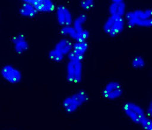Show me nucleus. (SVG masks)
<instances>
[{
	"label": "nucleus",
	"mask_w": 152,
	"mask_h": 130,
	"mask_svg": "<svg viewBox=\"0 0 152 130\" xmlns=\"http://www.w3.org/2000/svg\"><path fill=\"white\" fill-rule=\"evenodd\" d=\"M1 73L6 81L12 84L19 83L22 79L21 72L11 65L4 66L1 70Z\"/></svg>",
	"instance_id": "obj_4"
},
{
	"label": "nucleus",
	"mask_w": 152,
	"mask_h": 130,
	"mask_svg": "<svg viewBox=\"0 0 152 130\" xmlns=\"http://www.w3.org/2000/svg\"><path fill=\"white\" fill-rule=\"evenodd\" d=\"M144 129L146 130H152V120L149 118L146 117L141 124Z\"/></svg>",
	"instance_id": "obj_22"
},
{
	"label": "nucleus",
	"mask_w": 152,
	"mask_h": 130,
	"mask_svg": "<svg viewBox=\"0 0 152 130\" xmlns=\"http://www.w3.org/2000/svg\"><path fill=\"white\" fill-rule=\"evenodd\" d=\"M83 66L81 62H75V73L74 82L75 83H79L82 80Z\"/></svg>",
	"instance_id": "obj_14"
},
{
	"label": "nucleus",
	"mask_w": 152,
	"mask_h": 130,
	"mask_svg": "<svg viewBox=\"0 0 152 130\" xmlns=\"http://www.w3.org/2000/svg\"><path fill=\"white\" fill-rule=\"evenodd\" d=\"M121 1V0H115L113 1V3L110 5L109 7V12L111 15H116L117 12L118 4Z\"/></svg>",
	"instance_id": "obj_23"
},
{
	"label": "nucleus",
	"mask_w": 152,
	"mask_h": 130,
	"mask_svg": "<svg viewBox=\"0 0 152 130\" xmlns=\"http://www.w3.org/2000/svg\"><path fill=\"white\" fill-rule=\"evenodd\" d=\"M126 115L135 123L140 124L146 117L142 108L132 102L126 103L123 107Z\"/></svg>",
	"instance_id": "obj_3"
},
{
	"label": "nucleus",
	"mask_w": 152,
	"mask_h": 130,
	"mask_svg": "<svg viewBox=\"0 0 152 130\" xmlns=\"http://www.w3.org/2000/svg\"><path fill=\"white\" fill-rule=\"evenodd\" d=\"M145 64L143 58L141 57H137L133 59L132 65L134 68L139 69L143 68Z\"/></svg>",
	"instance_id": "obj_19"
},
{
	"label": "nucleus",
	"mask_w": 152,
	"mask_h": 130,
	"mask_svg": "<svg viewBox=\"0 0 152 130\" xmlns=\"http://www.w3.org/2000/svg\"><path fill=\"white\" fill-rule=\"evenodd\" d=\"M61 33L64 35H69L72 39L76 40L77 33L74 28L70 26H65L61 29Z\"/></svg>",
	"instance_id": "obj_16"
},
{
	"label": "nucleus",
	"mask_w": 152,
	"mask_h": 130,
	"mask_svg": "<svg viewBox=\"0 0 152 130\" xmlns=\"http://www.w3.org/2000/svg\"><path fill=\"white\" fill-rule=\"evenodd\" d=\"M135 25L141 26V27H151L152 20L151 18L147 20H141L137 18L134 16L130 20H128V26L129 28H133Z\"/></svg>",
	"instance_id": "obj_11"
},
{
	"label": "nucleus",
	"mask_w": 152,
	"mask_h": 130,
	"mask_svg": "<svg viewBox=\"0 0 152 130\" xmlns=\"http://www.w3.org/2000/svg\"><path fill=\"white\" fill-rule=\"evenodd\" d=\"M15 52L18 54L24 53L29 48V45L25 36L20 34L14 36L12 39Z\"/></svg>",
	"instance_id": "obj_8"
},
{
	"label": "nucleus",
	"mask_w": 152,
	"mask_h": 130,
	"mask_svg": "<svg viewBox=\"0 0 152 130\" xmlns=\"http://www.w3.org/2000/svg\"><path fill=\"white\" fill-rule=\"evenodd\" d=\"M73 45L71 42L66 39H63L58 42L55 46V49L63 55L68 54L72 49Z\"/></svg>",
	"instance_id": "obj_10"
},
{
	"label": "nucleus",
	"mask_w": 152,
	"mask_h": 130,
	"mask_svg": "<svg viewBox=\"0 0 152 130\" xmlns=\"http://www.w3.org/2000/svg\"><path fill=\"white\" fill-rule=\"evenodd\" d=\"M56 14L57 20L60 26H71L72 21V15L66 7L59 6L57 8Z\"/></svg>",
	"instance_id": "obj_7"
},
{
	"label": "nucleus",
	"mask_w": 152,
	"mask_h": 130,
	"mask_svg": "<svg viewBox=\"0 0 152 130\" xmlns=\"http://www.w3.org/2000/svg\"><path fill=\"white\" fill-rule=\"evenodd\" d=\"M75 62H69L66 67V79L70 82H73L74 79Z\"/></svg>",
	"instance_id": "obj_17"
},
{
	"label": "nucleus",
	"mask_w": 152,
	"mask_h": 130,
	"mask_svg": "<svg viewBox=\"0 0 152 130\" xmlns=\"http://www.w3.org/2000/svg\"><path fill=\"white\" fill-rule=\"evenodd\" d=\"M124 28V21L122 17L117 15H111L104 24V30L110 37L116 36Z\"/></svg>",
	"instance_id": "obj_2"
},
{
	"label": "nucleus",
	"mask_w": 152,
	"mask_h": 130,
	"mask_svg": "<svg viewBox=\"0 0 152 130\" xmlns=\"http://www.w3.org/2000/svg\"><path fill=\"white\" fill-rule=\"evenodd\" d=\"M81 35L83 39H85V40L87 39L89 37V32L88 31L86 30H84L83 32H82V33H81Z\"/></svg>",
	"instance_id": "obj_25"
},
{
	"label": "nucleus",
	"mask_w": 152,
	"mask_h": 130,
	"mask_svg": "<svg viewBox=\"0 0 152 130\" xmlns=\"http://www.w3.org/2000/svg\"><path fill=\"white\" fill-rule=\"evenodd\" d=\"M88 99L87 94L83 90H80L66 98L63 102V107L66 112L73 113L88 101Z\"/></svg>",
	"instance_id": "obj_1"
},
{
	"label": "nucleus",
	"mask_w": 152,
	"mask_h": 130,
	"mask_svg": "<svg viewBox=\"0 0 152 130\" xmlns=\"http://www.w3.org/2000/svg\"><path fill=\"white\" fill-rule=\"evenodd\" d=\"M68 58L70 61L73 62H81L84 58L83 55H80L75 53L73 51H71L68 54Z\"/></svg>",
	"instance_id": "obj_20"
},
{
	"label": "nucleus",
	"mask_w": 152,
	"mask_h": 130,
	"mask_svg": "<svg viewBox=\"0 0 152 130\" xmlns=\"http://www.w3.org/2000/svg\"><path fill=\"white\" fill-rule=\"evenodd\" d=\"M88 48L87 43L84 42L83 43L77 42L72 46L73 51L75 53L80 55H84Z\"/></svg>",
	"instance_id": "obj_13"
},
{
	"label": "nucleus",
	"mask_w": 152,
	"mask_h": 130,
	"mask_svg": "<svg viewBox=\"0 0 152 130\" xmlns=\"http://www.w3.org/2000/svg\"><path fill=\"white\" fill-rule=\"evenodd\" d=\"M126 5L123 1H121L118 4L117 14L116 15H119L120 16L122 17L124 14L125 11Z\"/></svg>",
	"instance_id": "obj_24"
},
{
	"label": "nucleus",
	"mask_w": 152,
	"mask_h": 130,
	"mask_svg": "<svg viewBox=\"0 0 152 130\" xmlns=\"http://www.w3.org/2000/svg\"><path fill=\"white\" fill-rule=\"evenodd\" d=\"M33 5L38 12H51L55 10L54 4L50 0H25Z\"/></svg>",
	"instance_id": "obj_6"
},
{
	"label": "nucleus",
	"mask_w": 152,
	"mask_h": 130,
	"mask_svg": "<svg viewBox=\"0 0 152 130\" xmlns=\"http://www.w3.org/2000/svg\"><path fill=\"white\" fill-rule=\"evenodd\" d=\"M80 5L83 9L85 10H89L93 7L94 1L92 0H84L81 1Z\"/></svg>",
	"instance_id": "obj_21"
},
{
	"label": "nucleus",
	"mask_w": 152,
	"mask_h": 130,
	"mask_svg": "<svg viewBox=\"0 0 152 130\" xmlns=\"http://www.w3.org/2000/svg\"><path fill=\"white\" fill-rule=\"evenodd\" d=\"M152 112V102H151L149 106H148V110H147V115H148V116L151 117Z\"/></svg>",
	"instance_id": "obj_26"
},
{
	"label": "nucleus",
	"mask_w": 152,
	"mask_h": 130,
	"mask_svg": "<svg viewBox=\"0 0 152 130\" xmlns=\"http://www.w3.org/2000/svg\"><path fill=\"white\" fill-rule=\"evenodd\" d=\"M48 55L51 60L56 62H59L64 59V55L55 49L50 51Z\"/></svg>",
	"instance_id": "obj_18"
},
{
	"label": "nucleus",
	"mask_w": 152,
	"mask_h": 130,
	"mask_svg": "<svg viewBox=\"0 0 152 130\" xmlns=\"http://www.w3.org/2000/svg\"><path fill=\"white\" fill-rule=\"evenodd\" d=\"M19 10V13L22 16L33 18L37 14L38 12L33 5L26 1Z\"/></svg>",
	"instance_id": "obj_9"
},
{
	"label": "nucleus",
	"mask_w": 152,
	"mask_h": 130,
	"mask_svg": "<svg viewBox=\"0 0 152 130\" xmlns=\"http://www.w3.org/2000/svg\"><path fill=\"white\" fill-rule=\"evenodd\" d=\"M86 15L84 14H80L75 20L73 27L77 32V34H81L84 30L83 25L86 21Z\"/></svg>",
	"instance_id": "obj_12"
},
{
	"label": "nucleus",
	"mask_w": 152,
	"mask_h": 130,
	"mask_svg": "<svg viewBox=\"0 0 152 130\" xmlns=\"http://www.w3.org/2000/svg\"><path fill=\"white\" fill-rule=\"evenodd\" d=\"M122 90L118 82H112L107 84L103 91V97L110 100L116 99L122 95Z\"/></svg>",
	"instance_id": "obj_5"
},
{
	"label": "nucleus",
	"mask_w": 152,
	"mask_h": 130,
	"mask_svg": "<svg viewBox=\"0 0 152 130\" xmlns=\"http://www.w3.org/2000/svg\"><path fill=\"white\" fill-rule=\"evenodd\" d=\"M134 16L141 20H147L151 18L152 16V10L148 9L145 11L137 10L133 12Z\"/></svg>",
	"instance_id": "obj_15"
}]
</instances>
